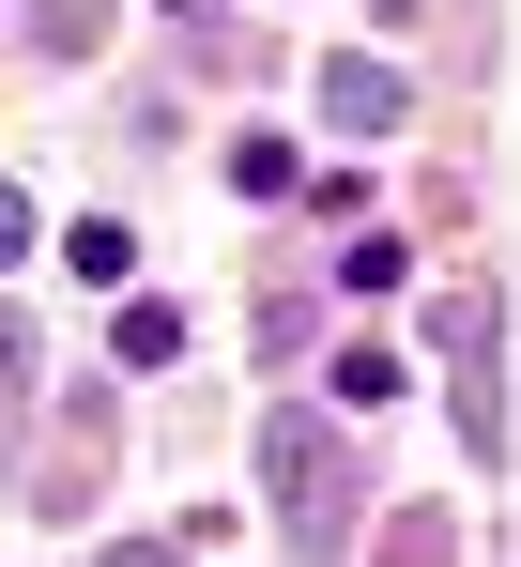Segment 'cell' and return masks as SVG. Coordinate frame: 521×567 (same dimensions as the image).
I'll return each instance as SVG.
<instances>
[{"instance_id":"obj_3","label":"cell","mask_w":521,"mask_h":567,"mask_svg":"<svg viewBox=\"0 0 521 567\" xmlns=\"http://www.w3.org/2000/svg\"><path fill=\"white\" fill-rule=\"evenodd\" d=\"M108 353H123V369H170L184 322H170V307H123V322H108Z\"/></svg>"},{"instance_id":"obj_5","label":"cell","mask_w":521,"mask_h":567,"mask_svg":"<svg viewBox=\"0 0 521 567\" xmlns=\"http://www.w3.org/2000/svg\"><path fill=\"white\" fill-rule=\"evenodd\" d=\"M0 261H31V199L16 185H0Z\"/></svg>"},{"instance_id":"obj_4","label":"cell","mask_w":521,"mask_h":567,"mask_svg":"<svg viewBox=\"0 0 521 567\" xmlns=\"http://www.w3.org/2000/svg\"><path fill=\"white\" fill-rule=\"evenodd\" d=\"M31 31H47V47H92V31H108V0H31Z\"/></svg>"},{"instance_id":"obj_6","label":"cell","mask_w":521,"mask_h":567,"mask_svg":"<svg viewBox=\"0 0 521 567\" xmlns=\"http://www.w3.org/2000/svg\"><path fill=\"white\" fill-rule=\"evenodd\" d=\"M108 567H184V553H108Z\"/></svg>"},{"instance_id":"obj_2","label":"cell","mask_w":521,"mask_h":567,"mask_svg":"<svg viewBox=\"0 0 521 567\" xmlns=\"http://www.w3.org/2000/svg\"><path fill=\"white\" fill-rule=\"evenodd\" d=\"M323 107L368 138V123H399V78H384V62H338V78H323Z\"/></svg>"},{"instance_id":"obj_1","label":"cell","mask_w":521,"mask_h":567,"mask_svg":"<svg viewBox=\"0 0 521 567\" xmlns=\"http://www.w3.org/2000/svg\"><path fill=\"white\" fill-rule=\"evenodd\" d=\"M260 475H276V522H292V537H338L353 522V461H338L323 414H276V430H260Z\"/></svg>"}]
</instances>
